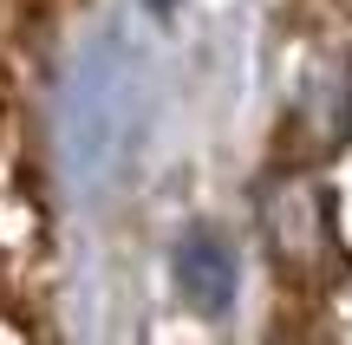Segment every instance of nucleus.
Listing matches in <instances>:
<instances>
[{"instance_id": "f257e3e1", "label": "nucleus", "mask_w": 352, "mask_h": 345, "mask_svg": "<svg viewBox=\"0 0 352 345\" xmlns=\"http://www.w3.org/2000/svg\"><path fill=\"white\" fill-rule=\"evenodd\" d=\"M261 235L274 248L280 274H320L333 261V209H327V189L307 176H287L261 195Z\"/></svg>"}, {"instance_id": "f03ea898", "label": "nucleus", "mask_w": 352, "mask_h": 345, "mask_svg": "<svg viewBox=\"0 0 352 345\" xmlns=\"http://www.w3.org/2000/svg\"><path fill=\"white\" fill-rule=\"evenodd\" d=\"M176 281L202 313H222L235 300V254L222 248V235H189L176 248Z\"/></svg>"}, {"instance_id": "7ed1b4c3", "label": "nucleus", "mask_w": 352, "mask_h": 345, "mask_svg": "<svg viewBox=\"0 0 352 345\" xmlns=\"http://www.w3.org/2000/svg\"><path fill=\"white\" fill-rule=\"evenodd\" d=\"M144 7H157V13H170V7H176V0H144Z\"/></svg>"}, {"instance_id": "20e7f679", "label": "nucleus", "mask_w": 352, "mask_h": 345, "mask_svg": "<svg viewBox=\"0 0 352 345\" xmlns=\"http://www.w3.org/2000/svg\"><path fill=\"white\" fill-rule=\"evenodd\" d=\"M0 111H7V78H0Z\"/></svg>"}]
</instances>
